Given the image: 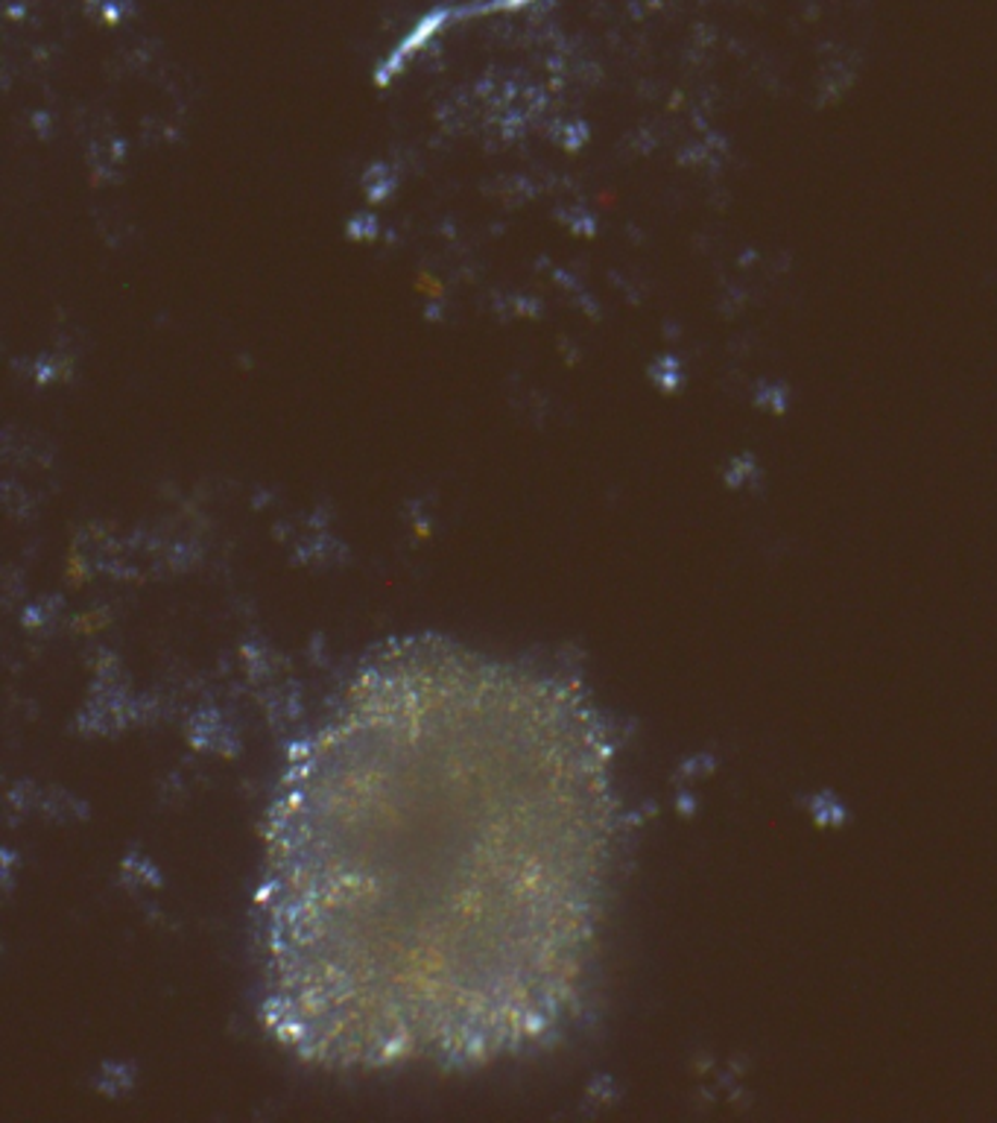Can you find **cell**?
<instances>
[{
	"label": "cell",
	"instance_id": "cell-1",
	"mask_svg": "<svg viewBox=\"0 0 997 1123\" xmlns=\"http://www.w3.org/2000/svg\"><path fill=\"white\" fill-rule=\"evenodd\" d=\"M586 746L539 676L404 653L298 746L261 887L267 1019L334 1068L485 1062L565 1015L591 918Z\"/></svg>",
	"mask_w": 997,
	"mask_h": 1123
}]
</instances>
